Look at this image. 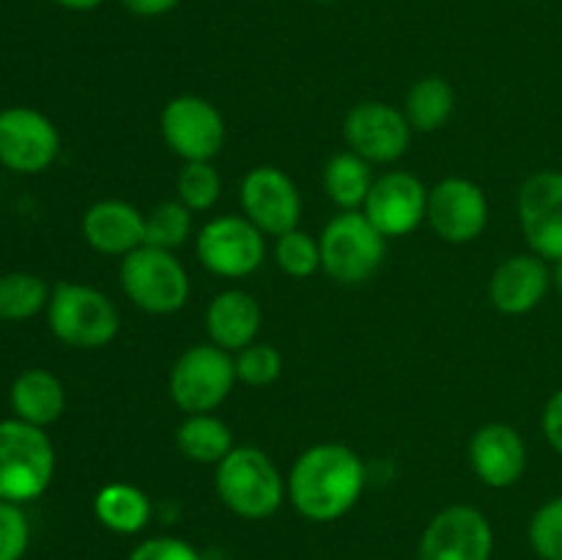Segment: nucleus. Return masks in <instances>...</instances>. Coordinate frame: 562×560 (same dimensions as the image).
Listing matches in <instances>:
<instances>
[{
  "instance_id": "f257e3e1",
  "label": "nucleus",
  "mask_w": 562,
  "mask_h": 560,
  "mask_svg": "<svg viewBox=\"0 0 562 560\" xmlns=\"http://www.w3.org/2000/svg\"><path fill=\"white\" fill-rule=\"evenodd\" d=\"M366 481V464L355 450L340 443H318L296 456L285 494L305 519L335 522L355 508Z\"/></svg>"
},
{
  "instance_id": "f03ea898",
  "label": "nucleus",
  "mask_w": 562,
  "mask_h": 560,
  "mask_svg": "<svg viewBox=\"0 0 562 560\" xmlns=\"http://www.w3.org/2000/svg\"><path fill=\"white\" fill-rule=\"evenodd\" d=\"M214 489L225 508L250 522L278 514L285 497V481L278 464L252 445H239L220 461Z\"/></svg>"
},
{
  "instance_id": "7ed1b4c3",
  "label": "nucleus",
  "mask_w": 562,
  "mask_h": 560,
  "mask_svg": "<svg viewBox=\"0 0 562 560\" xmlns=\"http://www.w3.org/2000/svg\"><path fill=\"white\" fill-rule=\"evenodd\" d=\"M55 475V448L44 428L11 417L0 421V500H38Z\"/></svg>"
},
{
  "instance_id": "20e7f679",
  "label": "nucleus",
  "mask_w": 562,
  "mask_h": 560,
  "mask_svg": "<svg viewBox=\"0 0 562 560\" xmlns=\"http://www.w3.org/2000/svg\"><path fill=\"white\" fill-rule=\"evenodd\" d=\"M322 247V269L344 285H360L376 275L387 253V236L379 234L376 225L355 209L340 212L324 225L318 236Z\"/></svg>"
},
{
  "instance_id": "39448f33",
  "label": "nucleus",
  "mask_w": 562,
  "mask_h": 560,
  "mask_svg": "<svg viewBox=\"0 0 562 560\" xmlns=\"http://www.w3.org/2000/svg\"><path fill=\"white\" fill-rule=\"evenodd\" d=\"M47 322L55 338L71 349H102L121 327L119 311L102 291L69 280L49 294Z\"/></svg>"
},
{
  "instance_id": "423d86ee",
  "label": "nucleus",
  "mask_w": 562,
  "mask_h": 560,
  "mask_svg": "<svg viewBox=\"0 0 562 560\" xmlns=\"http://www.w3.org/2000/svg\"><path fill=\"white\" fill-rule=\"evenodd\" d=\"M119 278L132 305L154 316L181 311L190 300V275L173 250L140 245L121 258Z\"/></svg>"
},
{
  "instance_id": "0eeeda50",
  "label": "nucleus",
  "mask_w": 562,
  "mask_h": 560,
  "mask_svg": "<svg viewBox=\"0 0 562 560\" xmlns=\"http://www.w3.org/2000/svg\"><path fill=\"white\" fill-rule=\"evenodd\" d=\"M234 384V357L214 344L190 346L170 368V399L187 415L214 412L228 399Z\"/></svg>"
},
{
  "instance_id": "6e6552de",
  "label": "nucleus",
  "mask_w": 562,
  "mask_h": 560,
  "mask_svg": "<svg viewBox=\"0 0 562 560\" xmlns=\"http://www.w3.org/2000/svg\"><path fill=\"white\" fill-rule=\"evenodd\" d=\"M162 141L184 163H212L225 141V121L209 99L184 93L170 99L159 115Z\"/></svg>"
},
{
  "instance_id": "1a4fd4ad",
  "label": "nucleus",
  "mask_w": 562,
  "mask_h": 560,
  "mask_svg": "<svg viewBox=\"0 0 562 560\" xmlns=\"http://www.w3.org/2000/svg\"><path fill=\"white\" fill-rule=\"evenodd\" d=\"M195 250L203 267L220 278H247L261 267L267 256L263 234L239 214L209 220L198 231Z\"/></svg>"
},
{
  "instance_id": "9d476101",
  "label": "nucleus",
  "mask_w": 562,
  "mask_h": 560,
  "mask_svg": "<svg viewBox=\"0 0 562 560\" xmlns=\"http://www.w3.org/2000/svg\"><path fill=\"white\" fill-rule=\"evenodd\" d=\"M492 522L472 505H448L426 525L417 560H492Z\"/></svg>"
},
{
  "instance_id": "9b49d317",
  "label": "nucleus",
  "mask_w": 562,
  "mask_h": 560,
  "mask_svg": "<svg viewBox=\"0 0 562 560\" xmlns=\"http://www.w3.org/2000/svg\"><path fill=\"white\" fill-rule=\"evenodd\" d=\"M60 135L53 121L33 108L0 110V165L14 173H42L58 159Z\"/></svg>"
},
{
  "instance_id": "f8f14e48",
  "label": "nucleus",
  "mask_w": 562,
  "mask_h": 560,
  "mask_svg": "<svg viewBox=\"0 0 562 560\" xmlns=\"http://www.w3.org/2000/svg\"><path fill=\"white\" fill-rule=\"evenodd\" d=\"M519 225L530 253L543 261H562V170H538L521 184Z\"/></svg>"
},
{
  "instance_id": "ddd939ff",
  "label": "nucleus",
  "mask_w": 562,
  "mask_h": 560,
  "mask_svg": "<svg viewBox=\"0 0 562 560\" xmlns=\"http://www.w3.org/2000/svg\"><path fill=\"white\" fill-rule=\"evenodd\" d=\"M241 209L245 217L267 236H283L300 225L302 195L289 173L274 165L252 168L241 179Z\"/></svg>"
},
{
  "instance_id": "4468645a",
  "label": "nucleus",
  "mask_w": 562,
  "mask_h": 560,
  "mask_svg": "<svg viewBox=\"0 0 562 560\" xmlns=\"http://www.w3.org/2000/svg\"><path fill=\"white\" fill-rule=\"evenodd\" d=\"M426 220L437 236L450 245H467L483 234L488 223L486 192L470 179L448 176L434 190H428Z\"/></svg>"
},
{
  "instance_id": "2eb2a0df",
  "label": "nucleus",
  "mask_w": 562,
  "mask_h": 560,
  "mask_svg": "<svg viewBox=\"0 0 562 560\" xmlns=\"http://www.w3.org/2000/svg\"><path fill=\"white\" fill-rule=\"evenodd\" d=\"M362 214L387 239L412 234L428 214L426 184L406 170H390L373 181Z\"/></svg>"
},
{
  "instance_id": "dca6fc26",
  "label": "nucleus",
  "mask_w": 562,
  "mask_h": 560,
  "mask_svg": "<svg viewBox=\"0 0 562 560\" xmlns=\"http://www.w3.org/2000/svg\"><path fill=\"white\" fill-rule=\"evenodd\" d=\"M344 137L349 148L368 163H395L404 157L412 141V126L404 110L387 102H360L344 121Z\"/></svg>"
},
{
  "instance_id": "f3484780",
  "label": "nucleus",
  "mask_w": 562,
  "mask_h": 560,
  "mask_svg": "<svg viewBox=\"0 0 562 560\" xmlns=\"http://www.w3.org/2000/svg\"><path fill=\"white\" fill-rule=\"evenodd\" d=\"M549 289H552V269H549V261H543L536 253L505 258L488 280L492 305L505 316L536 311Z\"/></svg>"
},
{
  "instance_id": "a211bd4d",
  "label": "nucleus",
  "mask_w": 562,
  "mask_h": 560,
  "mask_svg": "<svg viewBox=\"0 0 562 560\" xmlns=\"http://www.w3.org/2000/svg\"><path fill=\"white\" fill-rule=\"evenodd\" d=\"M472 472L492 489H508L519 483L527 470V445L508 423H488L470 439Z\"/></svg>"
},
{
  "instance_id": "6ab92c4d",
  "label": "nucleus",
  "mask_w": 562,
  "mask_h": 560,
  "mask_svg": "<svg viewBox=\"0 0 562 560\" xmlns=\"http://www.w3.org/2000/svg\"><path fill=\"white\" fill-rule=\"evenodd\" d=\"M82 236L104 256H130L146 245V214L126 201H99L82 217Z\"/></svg>"
},
{
  "instance_id": "aec40b11",
  "label": "nucleus",
  "mask_w": 562,
  "mask_h": 560,
  "mask_svg": "<svg viewBox=\"0 0 562 560\" xmlns=\"http://www.w3.org/2000/svg\"><path fill=\"white\" fill-rule=\"evenodd\" d=\"M258 329H261V305L247 291L228 289L209 302L206 333L209 340L220 349H245L258 338Z\"/></svg>"
},
{
  "instance_id": "412c9836",
  "label": "nucleus",
  "mask_w": 562,
  "mask_h": 560,
  "mask_svg": "<svg viewBox=\"0 0 562 560\" xmlns=\"http://www.w3.org/2000/svg\"><path fill=\"white\" fill-rule=\"evenodd\" d=\"M66 393L64 384L55 373L44 368H27L11 384V410L14 417L31 423V426H49L64 415Z\"/></svg>"
},
{
  "instance_id": "4be33fe9",
  "label": "nucleus",
  "mask_w": 562,
  "mask_h": 560,
  "mask_svg": "<svg viewBox=\"0 0 562 560\" xmlns=\"http://www.w3.org/2000/svg\"><path fill=\"white\" fill-rule=\"evenodd\" d=\"M93 514L108 530L119 533V536H135V533L146 530V525L151 522V500L132 483L113 481L104 483L97 492Z\"/></svg>"
},
{
  "instance_id": "5701e85b",
  "label": "nucleus",
  "mask_w": 562,
  "mask_h": 560,
  "mask_svg": "<svg viewBox=\"0 0 562 560\" xmlns=\"http://www.w3.org/2000/svg\"><path fill=\"white\" fill-rule=\"evenodd\" d=\"M176 448L195 464H220L234 450V434L212 412L187 415L176 428Z\"/></svg>"
},
{
  "instance_id": "b1692460",
  "label": "nucleus",
  "mask_w": 562,
  "mask_h": 560,
  "mask_svg": "<svg viewBox=\"0 0 562 560\" xmlns=\"http://www.w3.org/2000/svg\"><path fill=\"white\" fill-rule=\"evenodd\" d=\"M373 170L371 163L360 154L340 152L324 165V190L333 198L335 206H340L344 212H355L366 203L368 192L373 187Z\"/></svg>"
},
{
  "instance_id": "393cba45",
  "label": "nucleus",
  "mask_w": 562,
  "mask_h": 560,
  "mask_svg": "<svg viewBox=\"0 0 562 560\" xmlns=\"http://www.w3.org/2000/svg\"><path fill=\"white\" fill-rule=\"evenodd\" d=\"M456 91L445 77H423L406 91L404 115L412 132H437L453 115Z\"/></svg>"
},
{
  "instance_id": "a878e982",
  "label": "nucleus",
  "mask_w": 562,
  "mask_h": 560,
  "mask_svg": "<svg viewBox=\"0 0 562 560\" xmlns=\"http://www.w3.org/2000/svg\"><path fill=\"white\" fill-rule=\"evenodd\" d=\"M49 285L38 275L9 272L0 278V318L25 322L49 305Z\"/></svg>"
},
{
  "instance_id": "bb28decb",
  "label": "nucleus",
  "mask_w": 562,
  "mask_h": 560,
  "mask_svg": "<svg viewBox=\"0 0 562 560\" xmlns=\"http://www.w3.org/2000/svg\"><path fill=\"white\" fill-rule=\"evenodd\" d=\"M192 234V212L181 201H162L146 214V245L176 250Z\"/></svg>"
},
{
  "instance_id": "cd10ccee",
  "label": "nucleus",
  "mask_w": 562,
  "mask_h": 560,
  "mask_svg": "<svg viewBox=\"0 0 562 560\" xmlns=\"http://www.w3.org/2000/svg\"><path fill=\"white\" fill-rule=\"evenodd\" d=\"M176 190H179V201L190 212H209L220 201L223 181L212 163H184L176 179Z\"/></svg>"
},
{
  "instance_id": "c85d7f7f",
  "label": "nucleus",
  "mask_w": 562,
  "mask_h": 560,
  "mask_svg": "<svg viewBox=\"0 0 562 560\" xmlns=\"http://www.w3.org/2000/svg\"><path fill=\"white\" fill-rule=\"evenodd\" d=\"M274 258H278V267L285 275H291V278H307L316 269H322V247H318V239H313L307 231L300 228L278 236Z\"/></svg>"
},
{
  "instance_id": "c756f323",
  "label": "nucleus",
  "mask_w": 562,
  "mask_h": 560,
  "mask_svg": "<svg viewBox=\"0 0 562 560\" xmlns=\"http://www.w3.org/2000/svg\"><path fill=\"white\" fill-rule=\"evenodd\" d=\"M234 366L239 382L250 384V388H267L283 373V355L272 344L252 340L250 346L236 351Z\"/></svg>"
},
{
  "instance_id": "7c9ffc66",
  "label": "nucleus",
  "mask_w": 562,
  "mask_h": 560,
  "mask_svg": "<svg viewBox=\"0 0 562 560\" xmlns=\"http://www.w3.org/2000/svg\"><path fill=\"white\" fill-rule=\"evenodd\" d=\"M527 538H530L532 552L541 560H562V494L547 500L532 514Z\"/></svg>"
},
{
  "instance_id": "2f4dec72",
  "label": "nucleus",
  "mask_w": 562,
  "mask_h": 560,
  "mask_svg": "<svg viewBox=\"0 0 562 560\" xmlns=\"http://www.w3.org/2000/svg\"><path fill=\"white\" fill-rule=\"evenodd\" d=\"M31 544V522L22 505L0 500V560H22Z\"/></svg>"
},
{
  "instance_id": "473e14b6",
  "label": "nucleus",
  "mask_w": 562,
  "mask_h": 560,
  "mask_svg": "<svg viewBox=\"0 0 562 560\" xmlns=\"http://www.w3.org/2000/svg\"><path fill=\"white\" fill-rule=\"evenodd\" d=\"M126 560H203V555L184 538L157 536L137 544Z\"/></svg>"
},
{
  "instance_id": "72a5a7b5",
  "label": "nucleus",
  "mask_w": 562,
  "mask_h": 560,
  "mask_svg": "<svg viewBox=\"0 0 562 560\" xmlns=\"http://www.w3.org/2000/svg\"><path fill=\"white\" fill-rule=\"evenodd\" d=\"M541 426L547 443L562 456V388L547 401V406H543Z\"/></svg>"
},
{
  "instance_id": "f704fd0d",
  "label": "nucleus",
  "mask_w": 562,
  "mask_h": 560,
  "mask_svg": "<svg viewBox=\"0 0 562 560\" xmlns=\"http://www.w3.org/2000/svg\"><path fill=\"white\" fill-rule=\"evenodd\" d=\"M130 14L143 16V20H151V16H162L168 11H173L181 0H119Z\"/></svg>"
},
{
  "instance_id": "c9c22d12",
  "label": "nucleus",
  "mask_w": 562,
  "mask_h": 560,
  "mask_svg": "<svg viewBox=\"0 0 562 560\" xmlns=\"http://www.w3.org/2000/svg\"><path fill=\"white\" fill-rule=\"evenodd\" d=\"M55 5L66 11H93L104 3V0H53Z\"/></svg>"
},
{
  "instance_id": "e433bc0d",
  "label": "nucleus",
  "mask_w": 562,
  "mask_h": 560,
  "mask_svg": "<svg viewBox=\"0 0 562 560\" xmlns=\"http://www.w3.org/2000/svg\"><path fill=\"white\" fill-rule=\"evenodd\" d=\"M552 285L558 289V294L562 296V261H554L552 267Z\"/></svg>"
},
{
  "instance_id": "4c0bfd02",
  "label": "nucleus",
  "mask_w": 562,
  "mask_h": 560,
  "mask_svg": "<svg viewBox=\"0 0 562 560\" xmlns=\"http://www.w3.org/2000/svg\"><path fill=\"white\" fill-rule=\"evenodd\" d=\"M313 3H338V0H313Z\"/></svg>"
}]
</instances>
